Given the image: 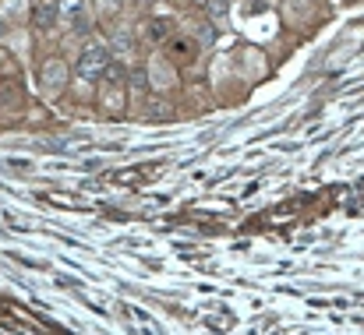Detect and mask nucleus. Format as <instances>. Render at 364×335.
<instances>
[{
  "instance_id": "obj_1",
  "label": "nucleus",
  "mask_w": 364,
  "mask_h": 335,
  "mask_svg": "<svg viewBox=\"0 0 364 335\" xmlns=\"http://www.w3.org/2000/svg\"><path fill=\"white\" fill-rule=\"evenodd\" d=\"M110 60H114V57H110L107 43H103L100 35H85V43H82L78 53H75V82H82V85H100V78H103V71H107Z\"/></svg>"
},
{
  "instance_id": "obj_2",
  "label": "nucleus",
  "mask_w": 364,
  "mask_h": 335,
  "mask_svg": "<svg viewBox=\"0 0 364 335\" xmlns=\"http://www.w3.org/2000/svg\"><path fill=\"white\" fill-rule=\"evenodd\" d=\"M92 21H96L92 0H57V28L89 35L92 32Z\"/></svg>"
},
{
  "instance_id": "obj_3",
  "label": "nucleus",
  "mask_w": 364,
  "mask_h": 335,
  "mask_svg": "<svg viewBox=\"0 0 364 335\" xmlns=\"http://www.w3.org/2000/svg\"><path fill=\"white\" fill-rule=\"evenodd\" d=\"M141 71H145V82H149V89H152V92H173V89H177V82H181L177 67H173L163 53H156Z\"/></svg>"
},
{
  "instance_id": "obj_4",
  "label": "nucleus",
  "mask_w": 364,
  "mask_h": 335,
  "mask_svg": "<svg viewBox=\"0 0 364 335\" xmlns=\"http://www.w3.org/2000/svg\"><path fill=\"white\" fill-rule=\"evenodd\" d=\"M39 82H43L46 99H57V96L71 85V67H68L60 57H50V60L43 64V71H39Z\"/></svg>"
},
{
  "instance_id": "obj_5",
  "label": "nucleus",
  "mask_w": 364,
  "mask_h": 335,
  "mask_svg": "<svg viewBox=\"0 0 364 335\" xmlns=\"http://www.w3.org/2000/svg\"><path fill=\"white\" fill-rule=\"evenodd\" d=\"M198 50H202V46H198L191 35H181V32H173V35L163 43V57H166L173 67H177V64H195V60H198Z\"/></svg>"
},
{
  "instance_id": "obj_6",
  "label": "nucleus",
  "mask_w": 364,
  "mask_h": 335,
  "mask_svg": "<svg viewBox=\"0 0 364 335\" xmlns=\"http://www.w3.org/2000/svg\"><path fill=\"white\" fill-rule=\"evenodd\" d=\"M28 21L36 32H53L57 28V0H32Z\"/></svg>"
},
{
  "instance_id": "obj_7",
  "label": "nucleus",
  "mask_w": 364,
  "mask_h": 335,
  "mask_svg": "<svg viewBox=\"0 0 364 335\" xmlns=\"http://www.w3.org/2000/svg\"><path fill=\"white\" fill-rule=\"evenodd\" d=\"M107 50H110V57H114L117 64L127 67V60L134 57V35H131L127 28H117V32L107 39Z\"/></svg>"
},
{
  "instance_id": "obj_8",
  "label": "nucleus",
  "mask_w": 364,
  "mask_h": 335,
  "mask_svg": "<svg viewBox=\"0 0 364 335\" xmlns=\"http://www.w3.org/2000/svg\"><path fill=\"white\" fill-rule=\"evenodd\" d=\"M100 106L103 113L127 110V85H100Z\"/></svg>"
},
{
  "instance_id": "obj_9",
  "label": "nucleus",
  "mask_w": 364,
  "mask_h": 335,
  "mask_svg": "<svg viewBox=\"0 0 364 335\" xmlns=\"http://www.w3.org/2000/svg\"><path fill=\"white\" fill-rule=\"evenodd\" d=\"M141 35H145L152 46H163V43L173 35V21H170V18H149L145 28H141Z\"/></svg>"
},
{
  "instance_id": "obj_10",
  "label": "nucleus",
  "mask_w": 364,
  "mask_h": 335,
  "mask_svg": "<svg viewBox=\"0 0 364 335\" xmlns=\"http://www.w3.org/2000/svg\"><path fill=\"white\" fill-rule=\"evenodd\" d=\"M28 11H32V0H0V18L7 25L28 21Z\"/></svg>"
},
{
  "instance_id": "obj_11",
  "label": "nucleus",
  "mask_w": 364,
  "mask_h": 335,
  "mask_svg": "<svg viewBox=\"0 0 364 335\" xmlns=\"http://www.w3.org/2000/svg\"><path fill=\"white\" fill-rule=\"evenodd\" d=\"M205 11H209V18L213 21H227V14H230V0H205Z\"/></svg>"
}]
</instances>
